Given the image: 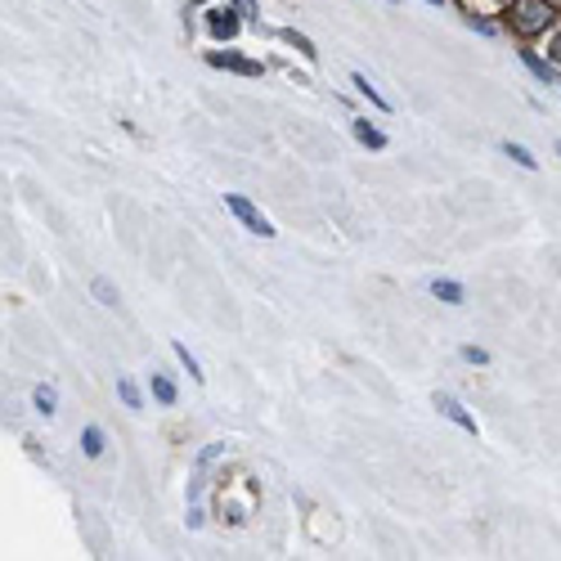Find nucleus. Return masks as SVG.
I'll list each match as a JSON object with an SVG mask.
<instances>
[{"instance_id": "nucleus-23", "label": "nucleus", "mask_w": 561, "mask_h": 561, "mask_svg": "<svg viewBox=\"0 0 561 561\" xmlns=\"http://www.w3.org/2000/svg\"><path fill=\"white\" fill-rule=\"evenodd\" d=\"M220 454H225V445H220V440H216V445H207V449L198 454V472H207V467H211Z\"/></svg>"}, {"instance_id": "nucleus-17", "label": "nucleus", "mask_w": 561, "mask_h": 561, "mask_svg": "<svg viewBox=\"0 0 561 561\" xmlns=\"http://www.w3.org/2000/svg\"><path fill=\"white\" fill-rule=\"evenodd\" d=\"M90 293L100 297V306H108V310H117L122 306V297H117V288L108 284V278H95V284H90Z\"/></svg>"}, {"instance_id": "nucleus-14", "label": "nucleus", "mask_w": 561, "mask_h": 561, "mask_svg": "<svg viewBox=\"0 0 561 561\" xmlns=\"http://www.w3.org/2000/svg\"><path fill=\"white\" fill-rule=\"evenodd\" d=\"M171 351H175V359L184 364V373H190V378H194V382L203 387V382H207V373H203V364H198V355H194L190 346H184V342H171Z\"/></svg>"}, {"instance_id": "nucleus-16", "label": "nucleus", "mask_w": 561, "mask_h": 561, "mask_svg": "<svg viewBox=\"0 0 561 561\" xmlns=\"http://www.w3.org/2000/svg\"><path fill=\"white\" fill-rule=\"evenodd\" d=\"M117 396H122V404H126L130 413H139V409H145V396H139V387H135L130 378H117Z\"/></svg>"}, {"instance_id": "nucleus-22", "label": "nucleus", "mask_w": 561, "mask_h": 561, "mask_svg": "<svg viewBox=\"0 0 561 561\" xmlns=\"http://www.w3.org/2000/svg\"><path fill=\"white\" fill-rule=\"evenodd\" d=\"M229 5L239 10V14L248 19V23H261V5H256V0H229Z\"/></svg>"}, {"instance_id": "nucleus-9", "label": "nucleus", "mask_w": 561, "mask_h": 561, "mask_svg": "<svg viewBox=\"0 0 561 561\" xmlns=\"http://www.w3.org/2000/svg\"><path fill=\"white\" fill-rule=\"evenodd\" d=\"M351 85H355V95H359V100H368V104H373V108H378V113H391V100H387V95H382V90H378V85H373V81H368L364 72H351Z\"/></svg>"}, {"instance_id": "nucleus-25", "label": "nucleus", "mask_w": 561, "mask_h": 561, "mask_svg": "<svg viewBox=\"0 0 561 561\" xmlns=\"http://www.w3.org/2000/svg\"><path fill=\"white\" fill-rule=\"evenodd\" d=\"M557 158H561V139H557Z\"/></svg>"}, {"instance_id": "nucleus-19", "label": "nucleus", "mask_w": 561, "mask_h": 561, "mask_svg": "<svg viewBox=\"0 0 561 561\" xmlns=\"http://www.w3.org/2000/svg\"><path fill=\"white\" fill-rule=\"evenodd\" d=\"M458 359H462V364L485 368V364H490V351H485V346H458Z\"/></svg>"}, {"instance_id": "nucleus-2", "label": "nucleus", "mask_w": 561, "mask_h": 561, "mask_svg": "<svg viewBox=\"0 0 561 561\" xmlns=\"http://www.w3.org/2000/svg\"><path fill=\"white\" fill-rule=\"evenodd\" d=\"M225 211L233 216V220H239L248 233H256V239H274V220L252 203V198H243V194H225Z\"/></svg>"}, {"instance_id": "nucleus-4", "label": "nucleus", "mask_w": 561, "mask_h": 561, "mask_svg": "<svg viewBox=\"0 0 561 561\" xmlns=\"http://www.w3.org/2000/svg\"><path fill=\"white\" fill-rule=\"evenodd\" d=\"M243 14L233 10V5H207V32H211V41H233L243 32Z\"/></svg>"}, {"instance_id": "nucleus-26", "label": "nucleus", "mask_w": 561, "mask_h": 561, "mask_svg": "<svg viewBox=\"0 0 561 561\" xmlns=\"http://www.w3.org/2000/svg\"><path fill=\"white\" fill-rule=\"evenodd\" d=\"M194 5H207V0H194Z\"/></svg>"}, {"instance_id": "nucleus-27", "label": "nucleus", "mask_w": 561, "mask_h": 561, "mask_svg": "<svg viewBox=\"0 0 561 561\" xmlns=\"http://www.w3.org/2000/svg\"><path fill=\"white\" fill-rule=\"evenodd\" d=\"M382 5H396V0H382Z\"/></svg>"}, {"instance_id": "nucleus-15", "label": "nucleus", "mask_w": 561, "mask_h": 561, "mask_svg": "<svg viewBox=\"0 0 561 561\" xmlns=\"http://www.w3.org/2000/svg\"><path fill=\"white\" fill-rule=\"evenodd\" d=\"M499 153H503V158H512L517 167H526V171H535V167H539V158H535L526 145H517V139H503V145H499Z\"/></svg>"}, {"instance_id": "nucleus-5", "label": "nucleus", "mask_w": 561, "mask_h": 561, "mask_svg": "<svg viewBox=\"0 0 561 561\" xmlns=\"http://www.w3.org/2000/svg\"><path fill=\"white\" fill-rule=\"evenodd\" d=\"M436 409H440V417H449V423L458 427V432H467V436H477L481 427H477V417L467 413V404L462 400H454V396H445V391H436V400H432Z\"/></svg>"}, {"instance_id": "nucleus-10", "label": "nucleus", "mask_w": 561, "mask_h": 561, "mask_svg": "<svg viewBox=\"0 0 561 561\" xmlns=\"http://www.w3.org/2000/svg\"><path fill=\"white\" fill-rule=\"evenodd\" d=\"M427 293H432L436 301H445V306H462V301H467V288L458 284V278H432Z\"/></svg>"}, {"instance_id": "nucleus-11", "label": "nucleus", "mask_w": 561, "mask_h": 561, "mask_svg": "<svg viewBox=\"0 0 561 561\" xmlns=\"http://www.w3.org/2000/svg\"><path fill=\"white\" fill-rule=\"evenodd\" d=\"M32 409H36L41 417H55V413H59V391H55L50 382H36V387H32Z\"/></svg>"}, {"instance_id": "nucleus-24", "label": "nucleus", "mask_w": 561, "mask_h": 561, "mask_svg": "<svg viewBox=\"0 0 561 561\" xmlns=\"http://www.w3.org/2000/svg\"><path fill=\"white\" fill-rule=\"evenodd\" d=\"M423 5H436L440 10V5H454V0H423Z\"/></svg>"}, {"instance_id": "nucleus-20", "label": "nucleus", "mask_w": 561, "mask_h": 561, "mask_svg": "<svg viewBox=\"0 0 561 561\" xmlns=\"http://www.w3.org/2000/svg\"><path fill=\"white\" fill-rule=\"evenodd\" d=\"M543 55H548V59H552V64L561 68V23H557V27H552V32L543 36Z\"/></svg>"}, {"instance_id": "nucleus-3", "label": "nucleus", "mask_w": 561, "mask_h": 561, "mask_svg": "<svg viewBox=\"0 0 561 561\" xmlns=\"http://www.w3.org/2000/svg\"><path fill=\"white\" fill-rule=\"evenodd\" d=\"M517 59H522V68L539 81V85H561V68L543 55V50H535V41H522V50H517Z\"/></svg>"}, {"instance_id": "nucleus-8", "label": "nucleus", "mask_w": 561, "mask_h": 561, "mask_svg": "<svg viewBox=\"0 0 561 561\" xmlns=\"http://www.w3.org/2000/svg\"><path fill=\"white\" fill-rule=\"evenodd\" d=\"M149 396H153L162 409H175V400H180V387L167 378V373H158V368H153V373H149Z\"/></svg>"}, {"instance_id": "nucleus-13", "label": "nucleus", "mask_w": 561, "mask_h": 561, "mask_svg": "<svg viewBox=\"0 0 561 561\" xmlns=\"http://www.w3.org/2000/svg\"><path fill=\"white\" fill-rule=\"evenodd\" d=\"M104 445H108V436H104V427H81V454L85 458H104Z\"/></svg>"}, {"instance_id": "nucleus-18", "label": "nucleus", "mask_w": 561, "mask_h": 561, "mask_svg": "<svg viewBox=\"0 0 561 561\" xmlns=\"http://www.w3.org/2000/svg\"><path fill=\"white\" fill-rule=\"evenodd\" d=\"M462 23L472 27V32H481V36H499V23L485 19V14H462Z\"/></svg>"}, {"instance_id": "nucleus-12", "label": "nucleus", "mask_w": 561, "mask_h": 561, "mask_svg": "<svg viewBox=\"0 0 561 561\" xmlns=\"http://www.w3.org/2000/svg\"><path fill=\"white\" fill-rule=\"evenodd\" d=\"M278 41H284V45H288V50H297L301 59H310V64L319 59V50H314V41H310V36H301L297 27H278Z\"/></svg>"}, {"instance_id": "nucleus-7", "label": "nucleus", "mask_w": 561, "mask_h": 561, "mask_svg": "<svg viewBox=\"0 0 561 561\" xmlns=\"http://www.w3.org/2000/svg\"><path fill=\"white\" fill-rule=\"evenodd\" d=\"M351 135L359 139L364 149H373V153H382V149L391 145V139H387V130H382V126H373L368 117H351Z\"/></svg>"}, {"instance_id": "nucleus-1", "label": "nucleus", "mask_w": 561, "mask_h": 561, "mask_svg": "<svg viewBox=\"0 0 561 561\" xmlns=\"http://www.w3.org/2000/svg\"><path fill=\"white\" fill-rule=\"evenodd\" d=\"M561 23V0H512L503 10V27L517 41H543Z\"/></svg>"}, {"instance_id": "nucleus-21", "label": "nucleus", "mask_w": 561, "mask_h": 561, "mask_svg": "<svg viewBox=\"0 0 561 561\" xmlns=\"http://www.w3.org/2000/svg\"><path fill=\"white\" fill-rule=\"evenodd\" d=\"M203 522H207V512H203V503H198V499H194V503H190V507H184V526H190V530H198V526H203Z\"/></svg>"}, {"instance_id": "nucleus-6", "label": "nucleus", "mask_w": 561, "mask_h": 561, "mask_svg": "<svg viewBox=\"0 0 561 561\" xmlns=\"http://www.w3.org/2000/svg\"><path fill=\"white\" fill-rule=\"evenodd\" d=\"M207 64L211 68H225V72H239V77H261L265 72V64L243 59V55H233V50H207Z\"/></svg>"}]
</instances>
